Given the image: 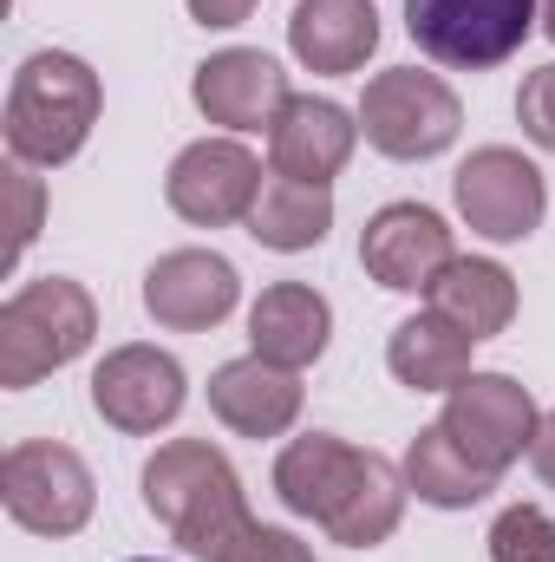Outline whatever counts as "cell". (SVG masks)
I'll return each mask as SVG.
<instances>
[{"label": "cell", "mask_w": 555, "mask_h": 562, "mask_svg": "<svg viewBox=\"0 0 555 562\" xmlns=\"http://www.w3.org/2000/svg\"><path fill=\"white\" fill-rule=\"evenodd\" d=\"M275 497L294 517H314L333 543L373 550L406 517V471L333 431H307L275 458Z\"/></svg>", "instance_id": "obj_1"}, {"label": "cell", "mask_w": 555, "mask_h": 562, "mask_svg": "<svg viewBox=\"0 0 555 562\" xmlns=\"http://www.w3.org/2000/svg\"><path fill=\"white\" fill-rule=\"evenodd\" d=\"M144 510L170 530V543H183L190 557H203V562H216L256 524L249 504H242L236 464L209 438L157 445V458L144 464Z\"/></svg>", "instance_id": "obj_2"}, {"label": "cell", "mask_w": 555, "mask_h": 562, "mask_svg": "<svg viewBox=\"0 0 555 562\" xmlns=\"http://www.w3.org/2000/svg\"><path fill=\"white\" fill-rule=\"evenodd\" d=\"M99 105H105L99 72L79 53H33L7 86V119H0L7 150L20 164L53 170V164L86 150L92 125H99Z\"/></svg>", "instance_id": "obj_3"}, {"label": "cell", "mask_w": 555, "mask_h": 562, "mask_svg": "<svg viewBox=\"0 0 555 562\" xmlns=\"http://www.w3.org/2000/svg\"><path fill=\"white\" fill-rule=\"evenodd\" d=\"M92 334H99V307L79 281L39 276L13 288L0 307V386L7 393L39 386L46 373L72 367L92 347Z\"/></svg>", "instance_id": "obj_4"}, {"label": "cell", "mask_w": 555, "mask_h": 562, "mask_svg": "<svg viewBox=\"0 0 555 562\" xmlns=\"http://www.w3.org/2000/svg\"><path fill=\"white\" fill-rule=\"evenodd\" d=\"M543 0H406V33L451 72H490L536 33Z\"/></svg>", "instance_id": "obj_5"}, {"label": "cell", "mask_w": 555, "mask_h": 562, "mask_svg": "<svg viewBox=\"0 0 555 562\" xmlns=\"http://www.w3.org/2000/svg\"><path fill=\"white\" fill-rule=\"evenodd\" d=\"M0 504L20 530L33 537H79L92 524V504H99V484L86 471V458L72 445H53V438H20L7 445L0 458Z\"/></svg>", "instance_id": "obj_6"}, {"label": "cell", "mask_w": 555, "mask_h": 562, "mask_svg": "<svg viewBox=\"0 0 555 562\" xmlns=\"http://www.w3.org/2000/svg\"><path fill=\"white\" fill-rule=\"evenodd\" d=\"M360 132H366L373 150H386V157H399V164H424V157H438V150L457 144L464 105H457V92H451L438 72L393 66V72H373V79H366Z\"/></svg>", "instance_id": "obj_7"}, {"label": "cell", "mask_w": 555, "mask_h": 562, "mask_svg": "<svg viewBox=\"0 0 555 562\" xmlns=\"http://www.w3.org/2000/svg\"><path fill=\"white\" fill-rule=\"evenodd\" d=\"M550 210V190H543V170L510 150V144H484L457 164V216L484 236V243H523L536 236Z\"/></svg>", "instance_id": "obj_8"}, {"label": "cell", "mask_w": 555, "mask_h": 562, "mask_svg": "<svg viewBox=\"0 0 555 562\" xmlns=\"http://www.w3.org/2000/svg\"><path fill=\"white\" fill-rule=\"evenodd\" d=\"M536 400H530V386H517L510 373H471L464 386H451V400H444V431L484 464V471H510L523 451H530V438H536Z\"/></svg>", "instance_id": "obj_9"}, {"label": "cell", "mask_w": 555, "mask_h": 562, "mask_svg": "<svg viewBox=\"0 0 555 562\" xmlns=\"http://www.w3.org/2000/svg\"><path fill=\"white\" fill-rule=\"evenodd\" d=\"M163 196L183 223L196 229H223V223H249L256 196H262V164L236 138H203L190 150H177Z\"/></svg>", "instance_id": "obj_10"}, {"label": "cell", "mask_w": 555, "mask_h": 562, "mask_svg": "<svg viewBox=\"0 0 555 562\" xmlns=\"http://www.w3.org/2000/svg\"><path fill=\"white\" fill-rule=\"evenodd\" d=\"M183 400H190V386H183V367L163 353V347H112L105 360H99V373H92V406H99V419L118 425V431H132V438H150V431H163V425L183 413Z\"/></svg>", "instance_id": "obj_11"}, {"label": "cell", "mask_w": 555, "mask_h": 562, "mask_svg": "<svg viewBox=\"0 0 555 562\" xmlns=\"http://www.w3.org/2000/svg\"><path fill=\"white\" fill-rule=\"evenodd\" d=\"M236 301H242V276L216 249H170L144 276V314L170 334H203V327L229 321Z\"/></svg>", "instance_id": "obj_12"}, {"label": "cell", "mask_w": 555, "mask_h": 562, "mask_svg": "<svg viewBox=\"0 0 555 562\" xmlns=\"http://www.w3.org/2000/svg\"><path fill=\"white\" fill-rule=\"evenodd\" d=\"M360 262L380 288H399V294H424L431 281L457 262V243H451V223L424 203H386L366 236H360Z\"/></svg>", "instance_id": "obj_13"}, {"label": "cell", "mask_w": 555, "mask_h": 562, "mask_svg": "<svg viewBox=\"0 0 555 562\" xmlns=\"http://www.w3.org/2000/svg\"><path fill=\"white\" fill-rule=\"evenodd\" d=\"M190 99H196V112H203L209 125H223V132H269L294 92H287V72H281L269 53L229 46V53H209V59L196 66Z\"/></svg>", "instance_id": "obj_14"}, {"label": "cell", "mask_w": 555, "mask_h": 562, "mask_svg": "<svg viewBox=\"0 0 555 562\" xmlns=\"http://www.w3.org/2000/svg\"><path fill=\"white\" fill-rule=\"evenodd\" d=\"M353 144H360L353 112L307 92V99H287L281 119L269 125V164H275V177H294V183H333L347 170Z\"/></svg>", "instance_id": "obj_15"}, {"label": "cell", "mask_w": 555, "mask_h": 562, "mask_svg": "<svg viewBox=\"0 0 555 562\" xmlns=\"http://www.w3.org/2000/svg\"><path fill=\"white\" fill-rule=\"evenodd\" d=\"M209 413L242 438H281L301 419V380L262 353H242L209 373Z\"/></svg>", "instance_id": "obj_16"}, {"label": "cell", "mask_w": 555, "mask_h": 562, "mask_svg": "<svg viewBox=\"0 0 555 562\" xmlns=\"http://www.w3.org/2000/svg\"><path fill=\"white\" fill-rule=\"evenodd\" d=\"M327 334H333V307L327 294H314L307 281H275L262 288V301L249 307V347L262 360H275L287 373L314 367L327 353Z\"/></svg>", "instance_id": "obj_17"}, {"label": "cell", "mask_w": 555, "mask_h": 562, "mask_svg": "<svg viewBox=\"0 0 555 562\" xmlns=\"http://www.w3.org/2000/svg\"><path fill=\"white\" fill-rule=\"evenodd\" d=\"M287 46L307 72H360L380 46L373 0H301L287 20Z\"/></svg>", "instance_id": "obj_18"}, {"label": "cell", "mask_w": 555, "mask_h": 562, "mask_svg": "<svg viewBox=\"0 0 555 562\" xmlns=\"http://www.w3.org/2000/svg\"><path fill=\"white\" fill-rule=\"evenodd\" d=\"M424 307L457 327L464 340H490L517 321V276L503 262H484V256H457L444 276L424 288Z\"/></svg>", "instance_id": "obj_19"}, {"label": "cell", "mask_w": 555, "mask_h": 562, "mask_svg": "<svg viewBox=\"0 0 555 562\" xmlns=\"http://www.w3.org/2000/svg\"><path fill=\"white\" fill-rule=\"evenodd\" d=\"M471 347H477V340H464L457 327H444V321L424 307V314H412V321L393 327L386 367H393V380L412 386V393H451V386L471 380Z\"/></svg>", "instance_id": "obj_20"}, {"label": "cell", "mask_w": 555, "mask_h": 562, "mask_svg": "<svg viewBox=\"0 0 555 562\" xmlns=\"http://www.w3.org/2000/svg\"><path fill=\"white\" fill-rule=\"evenodd\" d=\"M333 229V190L327 183H294V177H262V196L249 210V236L275 256H301L314 243H327Z\"/></svg>", "instance_id": "obj_21"}, {"label": "cell", "mask_w": 555, "mask_h": 562, "mask_svg": "<svg viewBox=\"0 0 555 562\" xmlns=\"http://www.w3.org/2000/svg\"><path fill=\"white\" fill-rule=\"evenodd\" d=\"M406 491H418L438 510H471L497 491V471H484L444 425H424L406 451Z\"/></svg>", "instance_id": "obj_22"}, {"label": "cell", "mask_w": 555, "mask_h": 562, "mask_svg": "<svg viewBox=\"0 0 555 562\" xmlns=\"http://www.w3.org/2000/svg\"><path fill=\"white\" fill-rule=\"evenodd\" d=\"M490 562H555V517L536 504H510L490 524Z\"/></svg>", "instance_id": "obj_23"}, {"label": "cell", "mask_w": 555, "mask_h": 562, "mask_svg": "<svg viewBox=\"0 0 555 562\" xmlns=\"http://www.w3.org/2000/svg\"><path fill=\"white\" fill-rule=\"evenodd\" d=\"M0 196H7V262L26 256V243L39 236V216H46V183L33 177V164L7 157L0 170Z\"/></svg>", "instance_id": "obj_24"}, {"label": "cell", "mask_w": 555, "mask_h": 562, "mask_svg": "<svg viewBox=\"0 0 555 562\" xmlns=\"http://www.w3.org/2000/svg\"><path fill=\"white\" fill-rule=\"evenodd\" d=\"M517 119H523V138L555 157V59L523 79V92H517Z\"/></svg>", "instance_id": "obj_25"}, {"label": "cell", "mask_w": 555, "mask_h": 562, "mask_svg": "<svg viewBox=\"0 0 555 562\" xmlns=\"http://www.w3.org/2000/svg\"><path fill=\"white\" fill-rule=\"evenodd\" d=\"M216 562H314V550L294 537V530H275V524H249Z\"/></svg>", "instance_id": "obj_26"}, {"label": "cell", "mask_w": 555, "mask_h": 562, "mask_svg": "<svg viewBox=\"0 0 555 562\" xmlns=\"http://www.w3.org/2000/svg\"><path fill=\"white\" fill-rule=\"evenodd\" d=\"M249 13H256V0H190L196 26H242Z\"/></svg>", "instance_id": "obj_27"}, {"label": "cell", "mask_w": 555, "mask_h": 562, "mask_svg": "<svg viewBox=\"0 0 555 562\" xmlns=\"http://www.w3.org/2000/svg\"><path fill=\"white\" fill-rule=\"evenodd\" d=\"M530 464H536V477L555 491V413L536 419V438H530Z\"/></svg>", "instance_id": "obj_28"}, {"label": "cell", "mask_w": 555, "mask_h": 562, "mask_svg": "<svg viewBox=\"0 0 555 562\" xmlns=\"http://www.w3.org/2000/svg\"><path fill=\"white\" fill-rule=\"evenodd\" d=\"M543 33L555 40V0H543Z\"/></svg>", "instance_id": "obj_29"}, {"label": "cell", "mask_w": 555, "mask_h": 562, "mask_svg": "<svg viewBox=\"0 0 555 562\" xmlns=\"http://www.w3.org/2000/svg\"><path fill=\"white\" fill-rule=\"evenodd\" d=\"M132 562H157V557H132Z\"/></svg>", "instance_id": "obj_30"}]
</instances>
